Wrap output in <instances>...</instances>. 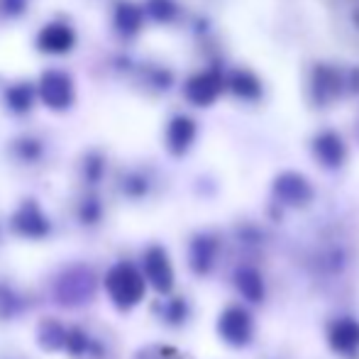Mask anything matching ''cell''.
<instances>
[{
	"instance_id": "6da1fadb",
	"label": "cell",
	"mask_w": 359,
	"mask_h": 359,
	"mask_svg": "<svg viewBox=\"0 0 359 359\" xmlns=\"http://www.w3.org/2000/svg\"><path fill=\"white\" fill-rule=\"evenodd\" d=\"M105 291L110 301L120 311H130L144 298L147 279L144 274L130 262H118L113 269L105 274Z\"/></svg>"
},
{
	"instance_id": "7a4b0ae2",
	"label": "cell",
	"mask_w": 359,
	"mask_h": 359,
	"mask_svg": "<svg viewBox=\"0 0 359 359\" xmlns=\"http://www.w3.org/2000/svg\"><path fill=\"white\" fill-rule=\"evenodd\" d=\"M217 335L230 347H247L255 337V318L247 308L227 306L217 318Z\"/></svg>"
},
{
	"instance_id": "3957f363",
	"label": "cell",
	"mask_w": 359,
	"mask_h": 359,
	"mask_svg": "<svg viewBox=\"0 0 359 359\" xmlns=\"http://www.w3.org/2000/svg\"><path fill=\"white\" fill-rule=\"evenodd\" d=\"M142 264H144V279L149 281L151 288L156 293H164V296L171 293V288H174V266H171V259L164 247L159 245L149 247L144 252Z\"/></svg>"
},
{
	"instance_id": "277c9868",
	"label": "cell",
	"mask_w": 359,
	"mask_h": 359,
	"mask_svg": "<svg viewBox=\"0 0 359 359\" xmlns=\"http://www.w3.org/2000/svg\"><path fill=\"white\" fill-rule=\"evenodd\" d=\"M327 345L335 355L355 357L359 355V320L352 316H342L327 325Z\"/></svg>"
},
{
	"instance_id": "5b68a950",
	"label": "cell",
	"mask_w": 359,
	"mask_h": 359,
	"mask_svg": "<svg viewBox=\"0 0 359 359\" xmlns=\"http://www.w3.org/2000/svg\"><path fill=\"white\" fill-rule=\"evenodd\" d=\"M13 230L22 237H29V240H39V237H44L49 232V222L37 205L25 203L22 208L13 215Z\"/></svg>"
},
{
	"instance_id": "8992f818",
	"label": "cell",
	"mask_w": 359,
	"mask_h": 359,
	"mask_svg": "<svg viewBox=\"0 0 359 359\" xmlns=\"http://www.w3.org/2000/svg\"><path fill=\"white\" fill-rule=\"evenodd\" d=\"M215 257H217V242L213 237H196L194 245L189 250V262H191V269L196 271L198 276H205L215 264Z\"/></svg>"
},
{
	"instance_id": "52a82bcc",
	"label": "cell",
	"mask_w": 359,
	"mask_h": 359,
	"mask_svg": "<svg viewBox=\"0 0 359 359\" xmlns=\"http://www.w3.org/2000/svg\"><path fill=\"white\" fill-rule=\"evenodd\" d=\"M276 196H279L284 203L288 205H306L311 201V186L306 184V179L296 174H288V176H281L276 181Z\"/></svg>"
},
{
	"instance_id": "ba28073f",
	"label": "cell",
	"mask_w": 359,
	"mask_h": 359,
	"mask_svg": "<svg viewBox=\"0 0 359 359\" xmlns=\"http://www.w3.org/2000/svg\"><path fill=\"white\" fill-rule=\"evenodd\" d=\"M42 95L52 108H67L72 103V83L62 74H47L42 81Z\"/></svg>"
},
{
	"instance_id": "9c48e42d",
	"label": "cell",
	"mask_w": 359,
	"mask_h": 359,
	"mask_svg": "<svg viewBox=\"0 0 359 359\" xmlns=\"http://www.w3.org/2000/svg\"><path fill=\"white\" fill-rule=\"evenodd\" d=\"M235 288L240 291L242 298H247L250 303L264 301V279L255 266H242L235 274Z\"/></svg>"
},
{
	"instance_id": "30bf717a",
	"label": "cell",
	"mask_w": 359,
	"mask_h": 359,
	"mask_svg": "<svg viewBox=\"0 0 359 359\" xmlns=\"http://www.w3.org/2000/svg\"><path fill=\"white\" fill-rule=\"evenodd\" d=\"M186 90H189V98L194 100V103L208 105V103H213L217 90H220V81H217V76L213 74H201L189 81V88Z\"/></svg>"
},
{
	"instance_id": "8fae6325",
	"label": "cell",
	"mask_w": 359,
	"mask_h": 359,
	"mask_svg": "<svg viewBox=\"0 0 359 359\" xmlns=\"http://www.w3.org/2000/svg\"><path fill=\"white\" fill-rule=\"evenodd\" d=\"M74 44V32L64 25H49L39 37V47L44 52H67Z\"/></svg>"
},
{
	"instance_id": "7c38bea8",
	"label": "cell",
	"mask_w": 359,
	"mask_h": 359,
	"mask_svg": "<svg viewBox=\"0 0 359 359\" xmlns=\"http://www.w3.org/2000/svg\"><path fill=\"white\" fill-rule=\"evenodd\" d=\"M316 156L323 161L325 166H337L345 159V147L335 135H325L316 142Z\"/></svg>"
},
{
	"instance_id": "4fadbf2b",
	"label": "cell",
	"mask_w": 359,
	"mask_h": 359,
	"mask_svg": "<svg viewBox=\"0 0 359 359\" xmlns=\"http://www.w3.org/2000/svg\"><path fill=\"white\" fill-rule=\"evenodd\" d=\"M191 140H194V123L186 120V118L174 120L171 128H169V147L171 149H174L176 154H181V151L191 144Z\"/></svg>"
},
{
	"instance_id": "5bb4252c",
	"label": "cell",
	"mask_w": 359,
	"mask_h": 359,
	"mask_svg": "<svg viewBox=\"0 0 359 359\" xmlns=\"http://www.w3.org/2000/svg\"><path fill=\"white\" fill-rule=\"evenodd\" d=\"M135 359H184L181 357L179 350H174V347L169 345H151V347H144V350H140Z\"/></svg>"
},
{
	"instance_id": "9a60e30c",
	"label": "cell",
	"mask_w": 359,
	"mask_h": 359,
	"mask_svg": "<svg viewBox=\"0 0 359 359\" xmlns=\"http://www.w3.org/2000/svg\"><path fill=\"white\" fill-rule=\"evenodd\" d=\"M189 316V308H186L184 298H171L169 306H166V320L169 323H184Z\"/></svg>"
}]
</instances>
